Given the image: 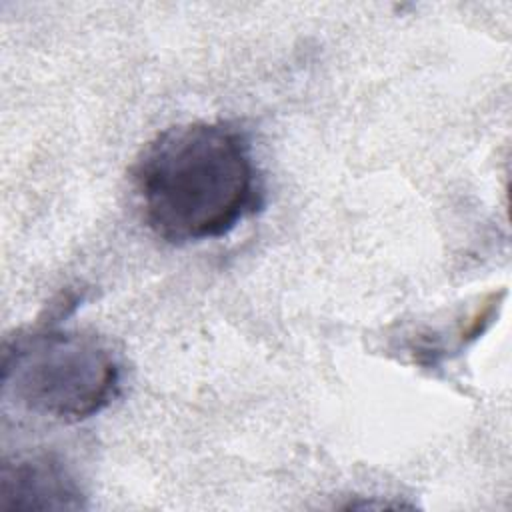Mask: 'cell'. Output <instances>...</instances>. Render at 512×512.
I'll list each match as a JSON object with an SVG mask.
<instances>
[{
  "label": "cell",
  "instance_id": "cell-1",
  "mask_svg": "<svg viewBox=\"0 0 512 512\" xmlns=\"http://www.w3.org/2000/svg\"><path fill=\"white\" fill-rule=\"evenodd\" d=\"M130 180L144 224L176 246L222 238L264 204L252 144L224 120L158 132Z\"/></svg>",
  "mask_w": 512,
  "mask_h": 512
},
{
  "label": "cell",
  "instance_id": "cell-3",
  "mask_svg": "<svg viewBox=\"0 0 512 512\" xmlns=\"http://www.w3.org/2000/svg\"><path fill=\"white\" fill-rule=\"evenodd\" d=\"M86 494L66 466L52 452L6 456L0 470V512L84 510Z\"/></svg>",
  "mask_w": 512,
  "mask_h": 512
},
{
  "label": "cell",
  "instance_id": "cell-2",
  "mask_svg": "<svg viewBox=\"0 0 512 512\" xmlns=\"http://www.w3.org/2000/svg\"><path fill=\"white\" fill-rule=\"evenodd\" d=\"M120 382L116 354L94 334L36 328L4 344L2 398L38 418L88 420L114 402Z\"/></svg>",
  "mask_w": 512,
  "mask_h": 512
}]
</instances>
